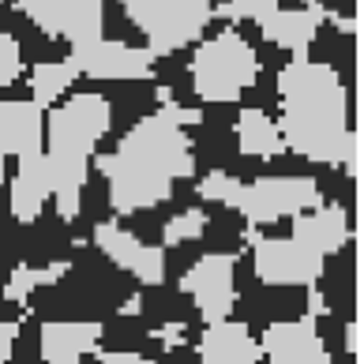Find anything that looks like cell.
<instances>
[{
	"label": "cell",
	"instance_id": "6da1fadb",
	"mask_svg": "<svg viewBox=\"0 0 364 364\" xmlns=\"http://www.w3.org/2000/svg\"><path fill=\"white\" fill-rule=\"evenodd\" d=\"M90 166L105 177L117 218H128L161 207L173 196V184L196 177V146L177 120L151 113L136 120L113 154H98Z\"/></svg>",
	"mask_w": 364,
	"mask_h": 364
},
{
	"label": "cell",
	"instance_id": "7a4b0ae2",
	"mask_svg": "<svg viewBox=\"0 0 364 364\" xmlns=\"http://www.w3.org/2000/svg\"><path fill=\"white\" fill-rule=\"evenodd\" d=\"M278 132L286 151L319 166H338L346 136L353 128L349 87L323 60L293 57L278 72Z\"/></svg>",
	"mask_w": 364,
	"mask_h": 364
},
{
	"label": "cell",
	"instance_id": "3957f363",
	"mask_svg": "<svg viewBox=\"0 0 364 364\" xmlns=\"http://www.w3.org/2000/svg\"><path fill=\"white\" fill-rule=\"evenodd\" d=\"M113 128V105L105 94H72L64 102H53L46 109V161L53 169V199L57 214L72 222L83 207V188L90 177V161L98 154V143Z\"/></svg>",
	"mask_w": 364,
	"mask_h": 364
},
{
	"label": "cell",
	"instance_id": "277c9868",
	"mask_svg": "<svg viewBox=\"0 0 364 364\" xmlns=\"http://www.w3.org/2000/svg\"><path fill=\"white\" fill-rule=\"evenodd\" d=\"M188 75H192V90L199 94V102L233 105L259 79V57H255L245 34L225 26V31L196 42Z\"/></svg>",
	"mask_w": 364,
	"mask_h": 364
},
{
	"label": "cell",
	"instance_id": "5b68a950",
	"mask_svg": "<svg viewBox=\"0 0 364 364\" xmlns=\"http://www.w3.org/2000/svg\"><path fill=\"white\" fill-rule=\"evenodd\" d=\"M124 16L136 23L154 57H173L177 49L196 46L214 23L210 0H120Z\"/></svg>",
	"mask_w": 364,
	"mask_h": 364
},
{
	"label": "cell",
	"instance_id": "8992f818",
	"mask_svg": "<svg viewBox=\"0 0 364 364\" xmlns=\"http://www.w3.org/2000/svg\"><path fill=\"white\" fill-rule=\"evenodd\" d=\"M323 203L319 181L316 177H259V181H240L233 210L245 214L248 225H271L282 218H293L301 210H312Z\"/></svg>",
	"mask_w": 364,
	"mask_h": 364
},
{
	"label": "cell",
	"instance_id": "52a82bcc",
	"mask_svg": "<svg viewBox=\"0 0 364 364\" xmlns=\"http://www.w3.org/2000/svg\"><path fill=\"white\" fill-rule=\"evenodd\" d=\"M252 240V271L263 286H316L327 271V259L316 255L312 248H304L293 237H259L255 229L245 233Z\"/></svg>",
	"mask_w": 364,
	"mask_h": 364
},
{
	"label": "cell",
	"instance_id": "ba28073f",
	"mask_svg": "<svg viewBox=\"0 0 364 364\" xmlns=\"http://www.w3.org/2000/svg\"><path fill=\"white\" fill-rule=\"evenodd\" d=\"M16 8L42 34L68 46L105 34V0H16Z\"/></svg>",
	"mask_w": 364,
	"mask_h": 364
},
{
	"label": "cell",
	"instance_id": "9c48e42d",
	"mask_svg": "<svg viewBox=\"0 0 364 364\" xmlns=\"http://www.w3.org/2000/svg\"><path fill=\"white\" fill-rule=\"evenodd\" d=\"M233 271H237V255H229V252H207L184 271L181 293L196 304L203 323L233 316V304H237Z\"/></svg>",
	"mask_w": 364,
	"mask_h": 364
},
{
	"label": "cell",
	"instance_id": "30bf717a",
	"mask_svg": "<svg viewBox=\"0 0 364 364\" xmlns=\"http://www.w3.org/2000/svg\"><path fill=\"white\" fill-rule=\"evenodd\" d=\"M68 60H72V68L87 79H146L158 64V57L146 46L113 42V38H105V34L72 46Z\"/></svg>",
	"mask_w": 364,
	"mask_h": 364
},
{
	"label": "cell",
	"instance_id": "8fae6325",
	"mask_svg": "<svg viewBox=\"0 0 364 364\" xmlns=\"http://www.w3.org/2000/svg\"><path fill=\"white\" fill-rule=\"evenodd\" d=\"M94 248H98L113 267L128 271L139 286H161V282H166V248L143 245V240L120 222H98L94 225Z\"/></svg>",
	"mask_w": 364,
	"mask_h": 364
},
{
	"label": "cell",
	"instance_id": "7c38bea8",
	"mask_svg": "<svg viewBox=\"0 0 364 364\" xmlns=\"http://www.w3.org/2000/svg\"><path fill=\"white\" fill-rule=\"evenodd\" d=\"M263 360L267 364H331V353L319 338V319L296 316V319H274L263 331Z\"/></svg>",
	"mask_w": 364,
	"mask_h": 364
},
{
	"label": "cell",
	"instance_id": "4fadbf2b",
	"mask_svg": "<svg viewBox=\"0 0 364 364\" xmlns=\"http://www.w3.org/2000/svg\"><path fill=\"white\" fill-rule=\"evenodd\" d=\"M98 319H46L38 327V353L46 364H83L102 349Z\"/></svg>",
	"mask_w": 364,
	"mask_h": 364
},
{
	"label": "cell",
	"instance_id": "5bb4252c",
	"mask_svg": "<svg viewBox=\"0 0 364 364\" xmlns=\"http://www.w3.org/2000/svg\"><path fill=\"white\" fill-rule=\"evenodd\" d=\"M16 177H11V196H8V207H11V218L19 225H31L42 218L46 203L53 199V169L46 161V151H34V154H19L16 158Z\"/></svg>",
	"mask_w": 364,
	"mask_h": 364
},
{
	"label": "cell",
	"instance_id": "9a60e30c",
	"mask_svg": "<svg viewBox=\"0 0 364 364\" xmlns=\"http://www.w3.org/2000/svg\"><path fill=\"white\" fill-rule=\"evenodd\" d=\"M293 240H301L304 248H312L316 255H338L349 240H353V222H349V210L338 203H319L312 210L293 214Z\"/></svg>",
	"mask_w": 364,
	"mask_h": 364
},
{
	"label": "cell",
	"instance_id": "2e32d148",
	"mask_svg": "<svg viewBox=\"0 0 364 364\" xmlns=\"http://www.w3.org/2000/svg\"><path fill=\"white\" fill-rule=\"evenodd\" d=\"M196 353H199V364H259L263 346L248 331V323L225 316L203 327V338H199Z\"/></svg>",
	"mask_w": 364,
	"mask_h": 364
},
{
	"label": "cell",
	"instance_id": "e0dca14e",
	"mask_svg": "<svg viewBox=\"0 0 364 364\" xmlns=\"http://www.w3.org/2000/svg\"><path fill=\"white\" fill-rule=\"evenodd\" d=\"M327 23V11L319 4H301V8H274L259 19V31L271 46L293 53V57H304L312 49L319 26Z\"/></svg>",
	"mask_w": 364,
	"mask_h": 364
},
{
	"label": "cell",
	"instance_id": "ac0fdd59",
	"mask_svg": "<svg viewBox=\"0 0 364 364\" xmlns=\"http://www.w3.org/2000/svg\"><path fill=\"white\" fill-rule=\"evenodd\" d=\"M46 143V109L31 98L0 102V158L34 154Z\"/></svg>",
	"mask_w": 364,
	"mask_h": 364
},
{
	"label": "cell",
	"instance_id": "d6986e66",
	"mask_svg": "<svg viewBox=\"0 0 364 364\" xmlns=\"http://www.w3.org/2000/svg\"><path fill=\"white\" fill-rule=\"evenodd\" d=\"M237 151L245 158H278L286 154V139L278 132V120H271L259 105H245L237 113Z\"/></svg>",
	"mask_w": 364,
	"mask_h": 364
},
{
	"label": "cell",
	"instance_id": "ffe728a7",
	"mask_svg": "<svg viewBox=\"0 0 364 364\" xmlns=\"http://www.w3.org/2000/svg\"><path fill=\"white\" fill-rule=\"evenodd\" d=\"M72 271V259H53L46 267H31V263H19L16 271H11L8 286H4V296L11 304H26L38 289L46 286H57V282Z\"/></svg>",
	"mask_w": 364,
	"mask_h": 364
},
{
	"label": "cell",
	"instance_id": "44dd1931",
	"mask_svg": "<svg viewBox=\"0 0 364 364\" xmlns=\"http://www.w3.org/2000/svg\"><path fill=\"white\" fill-rule=\"evenodd\" d=\"M79 79V72L72 68V60H46V64H34L31 72V102H38L42 109H49L53 102H60L64 94L72 90V83Z\"/></svg>",
	"mask_w": 364,
	"mask_h": 364
},
{
	"label": "cell",
	"instance_id": "7402d4cb",
	"mask_svg": "<svg viewBox=\"0 0 364 364\" xmlns=\"http://www.w3.org/2000/svg\"><path fill=\"white\" fill-rule=\"evenodd\" d=\"M207 233V210L203 207H184L181 214L161 225V245L166 248H181V245H192Z\"/></svg>",
	"mask_w": 364,
	"mask_h": 364
},
{
	"label": "cell",
	"instance_id": "603a6c76",
	"mask_svg": "<svg viewBox=\"0 0 364 364\" xmlns=\"http://www.w3.org/2000/svg\"><path fill=\"white\" fill-rule=\"evenodd\" d=\"M237 192H240V181L233 177V173H225V169H214V173H207V177L199 181V199H207V203L233 207Z\"/></svg>",
	"mask_w": 364,
	"mask_h": 364
},
{
	"label": "cell",
	"instance_id": "cb8c5ba5",
	"mask_svg": "<svg viewBox=\"0 0 364 364\" xmlns=\"http://www.w3.org/2000/svg\"><path fill=\"white\" fill-rule=\"evenodd\" d=\"M23 75V46L8 31H0V90L19 83Z\"/></svg>",
	"mask_w": 364,
	"mask_h": 364
},
{
	"label": "cell",
	"instance_id": "d4e9b609",
	"mask_svg": "<svg viewBox=\"0 0 364 364\" xmlns=\"http://www.w3.org/2000/svg\"><path fill=\"white\" fill-rule=\"evenodd\" d=\"M151 342H154L158 349H181V346L188 342V331H184L181 319H166L161 327L151 331Z\"/></svg>",
	"mask_w": 364,
	"mask_h": 364
},
{
	"label": "cell",
	"instance_id": "484cf974",
	"mask_svg": "<svg viewBox=\"0 0 364 364\" xmlns=\"http://www.w3.org/2000/svg\"><path fill=\"white\" fill-rule=\"evenodd\" d=\"M342 342H346V357L360 364V312H357L353 319H346V327H342Z\"/></svg>",
	"mask_w": 364,
	"mask_h": 364
},
{
	"label": "cell",
	"instance_id": "4316f807",
	"mask_svg": "<svg viewBox=\"0 0 364 364\" xmlns=\"http://www.w3.org/2000/svg\"><path fill=\"white\" fill-rule=\"evenodd\" d=\"M16 338H19V319H0V364L11 360Z\"/></svg>",
	"mask_w": 364,
	"mask_h": 364
},
{
	"label": "cell",
	"instance_id": "83f0119b",
	"mask_svg": "<svg viewBox=\"0 0 364 364\" xmlns=\"http://www.w3.org/2000/svg\"><path fill=\"white\" fill-rule=\"evenodd\" d=\"M98 357V364H158V360H151V357H143V353H132V349H113V353H94Z\"/></svg>",
	"mask_w": 364,
	"mask_h": 364
},
{
	"label": "cell",
	"instance_id": "f1b7e54d",
	"mask_svg": "<svg viewBox=\"0 0 364 364\" xmlns=\"http://www.w3.org/2000/svg\"><path fill=\"white\" fill-rule=\"evenodd\" d=\"M139 312H143V296L136 293L132 301H124V304H120V312H117V316H139Z\"/></svg>",
	"mask_w": 364,
	"mask_h": 364
},
{
	"label": "cell",
	"instance_id": "f546056e",
	"mask_svg": "<svg viewBox=\"0 0 364 364\" xmlns=\"http://www.w3.org/2000/svg\"><path fill=\"white\" fill-rule=\"evenodd\" d=\"M0 184H4V158H0Z\"/></svg>",
	"mask_w": 364,
	"mask_h": 364
},
{
	"label": "cell",
	"instance_id": "4dcf8cb0",
	"mask_svg": "<svg viewBox=\"0 0 364 364\" xmlns=\"http://www.w3.org/2000/svg\"><path fill=\"white\" fill-rule=\"evenodd\" d=\"M301 4H319V0H301Z\"/></svg>",
	"mask_w": 364,
	"mask_h": 364
}]
</instances>
